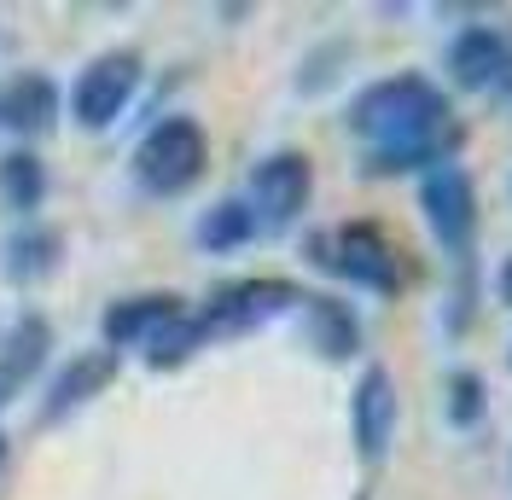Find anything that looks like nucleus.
<instances>
[{"label": "nucleus", "mask_w": 512, "mask_h": 500, "mask_svg": "<svg viewBox=\"0 0 512 500\" xmlns=\"http://www.w3.org/2000/svg\"><path fill=\"white\" fill-rule=\"evenodd\" d=\"M344 123H350L361 140H373V152H379V146H408V140H425V134L448 128L454 123V105H448V94L431 76L402 70V76L367 82V88L350 99Z\"/></svg>", "instance_id": "nucleus-1"}, {"label": "nucleus", "mask_w": 512, "mask_h": 500, "mask_svg": "<svg viewBox=\"0 0 512 500\" xmlns=\"http://www.w3.org/2000/svg\"><path fill=\"white\" fill-rule=\"evenodd\" d=\"M210 169V134L198 117H163L146 128V140L134 146V181L152 198H181L204 181Z\"/></svg>", "instance_id": "nucleus-2"}, {"label": "nucleus", "mask_w": 512, "mask_h": 500, "mask_svg": "<svg viewBox=\"0 0 512 500\" xmlns=\"http://www.w3.org/2000/svg\"><path fill=\"white\" fill-rule=\"evenodd\" d=\"M303 303H309V291L291 280H233L198 309V326H204V338H239V332H256Z\"/></svg>", "instance_id": "nucleus-3"}, {"label": "nucleus", "mask_w": 512, "mask_h": 500, "mask_svg": "<svg viewBox=\"0 0 512 500\" xmlns=\"http://www.w3.org/2000/svg\"><path fill=\"white\" fill-rule=\"evenodd\" d=\"M309 198H315V163H309V152L286 146V152H268L251 169L245 204H251L256 227H268V233L291 227V221L309 210Z\"/></svg>", "instance_id": "nucleus-4"}, {"label": "nucleus", "mask_w": 512, "mask_h": 500, "mask_svg": "<svg viewBox=\"0 0 512 500\" xmlns=\"http://www.w3.org/2000/svg\"><path fill=\"white\" fill-rule=\"evenodd\" d=\"M140 88V53L134 47H111V53H99L76 70V88H70V117L99 134V128H111L123 117V105L134 99Z\"/></svg>", "instance_id": "nucleus-5"}, {"label": "nucleus", "mask_w": 512, "mask_h": 500, "mask_svg": "<svg viewBox=\"0 0 512 500\" xmlns=\"http://www.w3.org/2000/svg\"><path fill=\"white\" fill-rule=\"evenodd\" d=\"M419 216L431 227V239L448 250V256H466L472 239H478V187L460 163H443L419 181Z\"/></svg>", "instance_id": "nucleus-6"}, {"label": "nucleus", "mask_w": 512, "mask_h": 500, "mask_svg": "<svg viewBox=\"0 0 512 500\" xmlns=\"http://www.w3.org/2000/svg\"><path fill=\"white\" fill-rule=\"evenodd\" d=\"M332 274L373 291V297H396L402 291V250L390 245L379 221H344L332 233Z\"/></svg>", "instance_id": "nucleus-7"}, {"label": "nucleus", "mask_w": 512, "mask_h": 500, "mask_svg": "<svg viewBox=\"0 0 512 500\" xmlns=\"http://www.w3.org/2000/svg\"><path fill=\"white\" fill-rule=\"evenodd\" d=\"M443 70L460 94H495L512 76V35L495 30V24L454 30V41H448V53H443Z\"/></svg>", "instance_id": "nucleus-8"}, {"label": "nucleus", "mask_w": 512, "mask_h": 500, "mask_svg": "<svg viewBox=\"0 0 512 500\" xmlns=\"http://www.w3.org/2000/svg\"><path fill=\"white\" fill-rule=\"evenodd\" d=\"M396 419H402V402H396V378L390 367H361L355 378V396H350V437H355V454L373 466L390 454V442H396Z\"/></svg>", "instance_id": "nucleus-9"}, {"label": "nucleus", "mask_w": 512, "mask_h": 500, "mask_svg": "<svg viewBox=\"0 0 512 500\" xmlns=\"http://www.w3.org/2000/svg\"><path fill=\"white\" fill-rule=\"evenodd\" d=\"M175 320H187V297H175V291H146V297L111 303L105 320H99V332H105V349H146L163 326H175Z\"/></svg>", "instance_id": "nucleus-10"}, {"label": "nucleus", "mask_w": 512, "mask_h": 500, "mask_svg": "<svg viewBox=\"0 0 512 500\" xmlns=\"http://www.w3.org/2000/svg\"><path fill=\"white\" fill-rule=\"evenodd\" d=\"M117 349H82L70 367H64L53 384H47V407H41V419H64V413H76L82 402H94V396H105L111 390V378H117Z\"/></svg>", "instance_id": "nucleus-11"}, {"label": "nucleus", "mask_w": 512, "mask_h": 500, "mask_svg": "<svg viewBox=\"0 0 512 500\" xmlns=\"http://www.w3.org/2000/svg\"><path fill=\"white\" fill-rule=\"evenodd\" d=\"M460 146H466V128L448 123L437 128V134H425V140H408V146H379V152H367V163H361V175H431V169H443V163H454L460 157Z\"/></svg>", "instance_id": "nucleus-12"}, {"label": "nucleus", "mask_w": 512, "mask_h": 500, "mask_svg": "<svg viewBox=\"0 0 512 500\" xmlns=\"http://www.w3.org/2000/svg\"><path fill=\"white\" fill-rule=\"evenodd\" d=\"M0 123L12 134H47L59 123V82L47 70H24L0 88Z\"/></svg>", "instance_id": "nucleus-13"}, {"label": "nucleus", "mask_w": 512, "mask_h": 500, "mask_svg": "<svg viewBox=\"0 0 512 500\" xmlns=\"http://www.w3.org/2000/svg\"><path fill=\"white\" fill-rule=\"evenodd\" d=\"M47 349H53V326H47V314H18V326H12L6 344H0V407L35 378V367L47 361Z\"/></svg>", "instance_id": "nucleus-14"}, {"label": "nucleus", "mask_w": 512, "mask_h": 500, "mask_svg": "<svg viewBox=\"0 0 512 500\" xmlns=\"http://www.w3.org/2000/svg\"><path fill=\"white\" fill-rule=\"evenodd\" d=\"M303 314H309V344H315L326 361L361 355V320H355L350 303H338V297H309Z\"/></svg>", "instance_id": "nucleus-15"}, {"label": "nucleus", "mask_w": 512, "mask_h": 500, "mask_svg": "<svg viewBox=\"0 0 512 500\" xmlns=\"http://www.w3.org/2000/svg\"><path fill=\"white\" fill-rule=\"evenodd\" d=\"M262 233L251 216V204L245 198H216L204 216H198V227H192V239H198V250H210V256H227V250H245Z\"/></svg>", "instance_id": "nucleus-16"}, {"label": "nucleus", "mask_w": 512, "mask_h": 500, "mask_svg": "<svg viewBox=\"0 0 512 500\" xmlns=\"http://www.w3.org/2000/svg\"><path fill=\"white\" fill-rule=\"evenodd\" d=\"M59 256H64V233L59 227H24V233H12L6 239V274L18 285H30V280H47L53 268H59Z\"/></svg>", "instance_id": "nucleus-17"}, {"label": "nucleus", "mask_w": 512, "mask_h": 500, "mask_svg": "<svg viewBox=\"0 0 512 500\" xmlns=\"http://www.w3.org/2000/svg\"><path fill=\"white\" fill-rule=\"evenodd\" d=\"M41 198H47V163H41L30 146H18V152L0 157V204L18 210V216H35Z\"/></svg>", "instance_id": "nucleus-18"}, {"label": "nucleus", "mask_w": 512, "mask_h": 500, "mask_svg": "<svg viewBox=\"0 0 512 500\" xmlns=\"http://www.w3.org/2000/svg\"><path fill=\"white\" fill-rule=\"evenodd\" d=\"M210 344L204 338V326H198V314H187V320H175V326H163L158 338L146 344V367H158V373H175V367H187L198 349Z\"/></svg>", "instance_id": "nucleus-19"}, {"label": "nucleus", "mask_w": 512, "mask_h": 500, "mask_svg": "<svg viewBox=\"0 0 512 500\" xmlns=\"http://www.w3.org/2000/svg\"><path fill=\"white\" fill-rule=\"evenodd\" d=\"M483 413H489V384H483V373L454 367L448 373V425L454 431H472V425H483Z\"/></svg>", "instance_id": "nucleus-20"}, {"label": "nucleus", "mask_w": 512, "mask_h": 500, "mask_svg": "<svg viewBox=\"0 0 512 500\" xmlns=\"http://www.w3.org/2000/svg\"><path fill=\"white\" fill-rule=\"evenodd\" d=\"M495 297H501V303L512 309V256L501 262V274H495Z\"/></svg>", "instance_id": "nucleus-21"}, {"label": "nucleus", "mask_w": 512, "mask_h": 500, "mask_svg": "<svg viewBox=\"0 0 512 500\" xmlns=\"http://www.w3.org/2000/svg\"><path fill=\"white\" fill-rule=\"evenodd\" d=\"M495 94H501V105H507V111H512V76H507V82H501V88H495Z\"/></svg>", "instance_id": "nucleus-22"}, {"label": "nucleus", "mask_w": 512, "mask_h": 500, "mask_svg": "<svg viewBox=\"0 0 512 500\" xmlns=\"http://www.w3.org/2000/svg\"><path fill=\"white\" fill-rule=\"evenodd\" d=\"M507 367H512V344H507Z\"/></svg>", "instance_id": "nucleus-23"}]
</instances>
